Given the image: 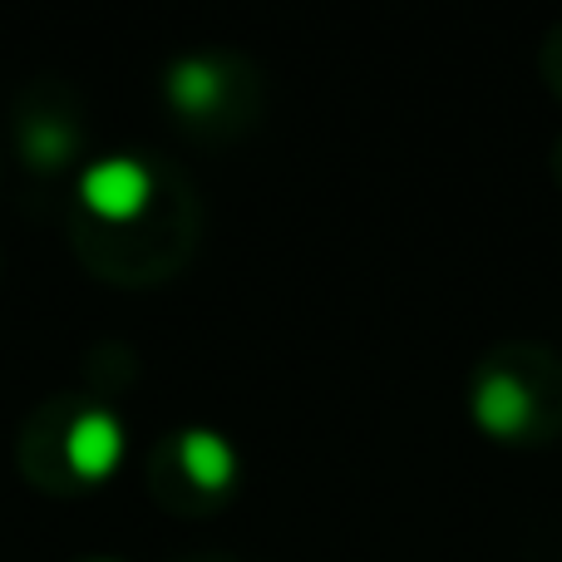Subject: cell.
<instances>
[{"label": "cell", "mask_w": 562, "mask_h": 562, "mask_svg": "<svg viewBox=\"0 0 562 562\" xmlns=\"http://www.w3.org/2000/svg\"><path fill=\"white\" fill-rule=\"evenodd\" d=\"M69 148H75V138H69V128L65 124H35L30 128V164H40V168H59L69 158Z\"/></svg>", "instance_id": "cell-6"}, {"label": "cell", "mask_w": 562, "mask_h": 562, "mask_svg": "<svg viewBox=\"0 0 562 562\" xmlns=\"http://www.w3.org/2000/svg\"><path fill=\"white\" fill-rule=\"evenodd\" d=\"M65 454L79 479L99 484V479H109L119 469V459H124V425H119L109 409H85V415L69 425Z\"/></svg>", "instance_id": "cell-2"}, {"label": "cell", "mask_w": 562, "mask_h": 562, "mask_svg": "<svg viewBox=\"0 0 562 562\" xmlns=\"http://www.w3.org/2000/svg\"><path fill=\"white\" fill-rule=\"evenodd\" d=\"M178 459H183V474L193 479L198 488H207V494H223L237 479V449H233V439L217 435V429H183Z\"/></svg>", "instance_id": "cell-4"}, {"label": "cell", "mask_w": 562, "mask_h": 562, "mask_svg": "<svg viewBox=\"0 0 562 562\" xmlns=\"http://www.w3.org/2000/svg\"><path fill=\"white\" fill-rule=\"evenodd\" d=\"M223 65L207 55H183L168 65V79H164V94L173 109H183V114H213L217 104H223Z\"/></svg>", "instance_id": "cell-5"}, {"label": "cell", "mask_w": 562, "mask_h": 562, "mask_svg": "<svg viewBox=\"0 0 562 562\" xmlns=\"http://www.w3.org/2000/svg\"><path fill=\"white\" fill-rule=\"evenodd\" d=\"M528 419H533V400H528L524 380L508 370H484L474 385V425L498 439H514L528 429Z\"/></svg>", "instance_id": "cell-3"}, {"label": "cell", "mask_w": 562, "mask_h": 562, "mask_svg": "<svg viewBox=\"0 0 562 562\" xmlns=\"http://www.w3.org/2000/svg\"><path fill=\"white\" fill-rule=\"evenodd\" d=\"M79 203L104 223H134L154 203V173H148V164H138L128 154L99 158L79 173Z\"/></svg>", "instance_id": "cell-1"}]
</instances>
